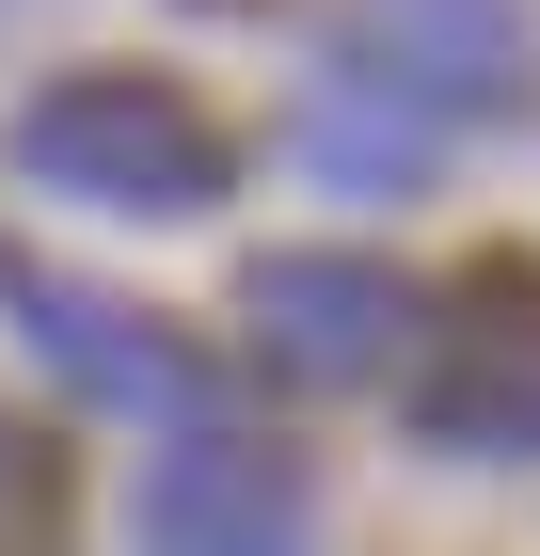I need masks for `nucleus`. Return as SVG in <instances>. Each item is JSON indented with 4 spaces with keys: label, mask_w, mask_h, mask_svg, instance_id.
<instances>
[{
    "label": "nucleus",
    "mask_w": 540,
    "mask_h": 556,
    "mask_svg": "<svg viewBox=\"0 0 540 556\" xmlns=\"http://www.w3.org/2000/svg\"><path fill=\"white\" fill-rule=\"evenodd\" d=\"M0 318L48 350V382L64 397H96V414H208V366H191V334H160L143 302H112V287H64L48 255H0Z\"/></svg>",
    "instance_id": "7ed1b4c3"
},
{
    "label": "nucleus",
    "mask_w": 540,
    "mask_h": 556,
    "mask_svg": "<svg viewBox=\"0 0 540 556\" xmlns=\"http://www.w3.org/2000/svg\"><path fill=\"white\" fill-rule=\"evenodd\" d=\"M302 160L350 175V191H381V175H414V160H429V112H414L398 80H366V64H334V80L302 96Z\"/></svg>",
    "instance_id": "0eeeda50"
},
{
    "label": "nucleus",
    "mask_w": 540,
    "mask_h": 556,
    "mask_svg": "<svg viewBox=\"0 0 540 556\" xmlns=\"http://www.w3.org/2000/svg\"><path fill=\"white\" fill-rule=\"evenodd\" d=\"M350 64L398 80L445 128V112H508L525 96V16L508 0H350Z\"/></svg>",
    "instance_id": "39448f33"
},
{
    "label": "nucleus",
    "mask_w": 540,
    "mask_h": 556,
    "mask_svg": "<svg viewBox=\"0 0 540 556\" xmlns=\"http://www.w3.org/2000/svg\"><path fill=\"white\" fill-rule=\"evenodd\" d=\"M239 334H254L271 382L350 397V382H398L414 366L429 302H414V270H381V255H254L239 270Z\"/></svg>",
    "instance_id": "f03ea898"
},
{
    "label": "nucleus",
    "mask_w": 540,
    "mask_h": 556,
    "mask_svg": "<svg viewBox=\"0 0 540 556\" xmlns=\"http://www.w3.org/2000/svg\"><path fill=\"white\" fill-rule=\"evenodd\" d=\"M16 509H33V462H16V429H0V525H16Z\"/></svg>",
    "instance_id": "6e6552de"
},
{
    "label": "nucleus",
    "mask_w": 540,
    "mask_h": 556,
    "mask_svg": "<svg viewBox=\"0 0 540 556\" xmlns=\"http://www.w3.org/2000/svg\"><path fill=\"white\" fill-rule=\"evenodd\" d=\"M414 429L445 462H540V302L525 287H493L445 334V366L414 382Z\"/></svg>",
    "instance_id": "423d86ee"
},
{
    "label": "nucleus",
    "mask_w": 540,
    "mask_h": 556,
    "mask_svg": "<svg viewBox=\"0 0 540 556\" xmlns=\"http://www.w3.org/2000/svg\"><path fill=\"white\" fill-rule=\"evenodd\" d=\"M16 175H48L64 207H127V223H191L223 207V128L191 112L175 80H143V64H80V80H48L33 112H16Z\"/></svg>",
    "instance_id": "f257e3e1"
},
{
    "label": "nucleus",
    "mask_w": 540,
    "mask_h": 556,
    "mask_svg": "<svg viewBox=\"0 0 540 556\" xmlns=\"http://www.w3.org/2000/svg\"><path fill=\"white\" fill-rule=\"evenodd\" d=\"M143 556H302V462L254 429H175L143 477Z\"/></svg>",
    "instance_id": "20e7f679"
}]
</instances>
